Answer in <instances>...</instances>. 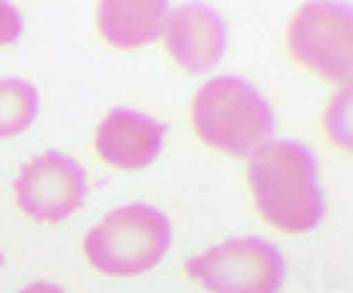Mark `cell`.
<instances>
[{"mask_svg": "<svg viewBox=\"0 0 353 293\" xmlns=\"http://www.w3.org/2000/svg\"><path fill=\"white\" fill-rule=\"evenodd\" d=\"M248 188L258 216L279 233H307L325 216L314 156L297 141H269L248 163Z\"/></svg>", "mask_w": 353, "mask_h": 293, "instance_id": "cell-1", "label": "cell"}, {"mask_svg": "<svg viewBox=\"0 0 353 293\" xmlns=\"http://www.w3.org/2000/svg\"><path fill=\"white\" fill-rule=\"evenodd\" d=\"M191 124L198 138L226 156H254L272 138V110L244 78L205 81L191 99Z\"/></svg>", "mask_w": 353, "mask_h": 293, "instance_id": "cell-2", "label": "cell"}, {"mask_svg": "<svg viewBox=\"0 0 353 293\" xmlns=\"http://www.w3.org/2000/svg\"><path fill=\"white\" fill-rule=\"evenodd\" d=\"M170 251V223L149 205H124L85 233V258L103 276H141Z\"/></svg>", "mask_w": 353, "mask_h": 293, "instance_id": "cell-3", "label": "cell"}, {"mask_svg": "<svg viewBox=\"0 0 353 293\" xmlns=\"http://www.w3.org/2000/svg\"><path fill=\"white\" fill-rule=\"evenodd\" d=\"M293 61L332 85L353 78V11L346 4H304L286 25Z\"/></svg>", "mask_w": 353, "mask_h": 293, "instance_id": "cell-4", "label": "cell"}, {"mask_svg": "<svg viewBox=\"0 0 353 293\" xmlns=\"http://www.w3.org/2000/svg\"><path fill=\"white\" fill-rule=\"evenodd\" d=\"M184 272L209 293H276L283 254L258 237H241L188 258Z\"/></svg>", "mask_w": 353, "mask_h": 293, "instance_id": "cell-5", "label": "cell"}, {"mask_svg": "<svg viewBox=\"0 0 353 293\" xmlns=\"http://www.w3.org/2000/svg\"><path fill=\"white\" fill-rule=\"evenodd\" d=\"M14 201L36 223H61L85 201V173L71 156L43 152L14 181Z\"/></svg>", "mask_w": 353, "mask_h": 293, "instance_id": "cell-6", "label": "cell"}, {"mask_svg": "<svg viewBox=\"0 0 353 293\" xmlns=\"http://www.w3.org/2000/svg\"><path fill=\"white\" fill-rule=\"evenodd\" d=\"M163 39L176 68H184L188 74H201L219 64V57L226 50V25L212 8L184 4L166 14Z\"/></svg>", "mask_w": 353, "mask_h": 293, "instance_id": "cell-7", "label": "cell"}, {"mask_svg": "<svg viewBox=\"0 0 353 293\" xmlns=\"http://www.w3.org/2000/svg\"><path fill=\"white\" fill-rule=\"evenodd\" d=\"M163 124L138 110H110L96 128V156L113 170H145L163 149Z\"/></svg>", "mask_w": 353, "mask_h": 293, "instance_id": "cell-8", "label": "cell"}, {"mask_svg": "<svg viewBox=\"0 0 353 293\" xmlns=\"http://www.w3.org/2000/svg\"><path fill=\"white\" fill-rule=\"evenodd\" d=\"M170 8L163 0H103L96 8L99 32L117 50H138L163 36Z\"/></svg>", "mask_w": 353, "mask_h": 293, "instance_id": "cell-9", "label": "cell"}, {"mask_svg": "<svg viewBox=\"0 0 353 293\" xmlns=\"http://www.w3.org/2000/svg\"><path fill=\"white\" fill-rule=\"evenodd\" d=\"M39 113V96L21 78H0V138L21 134Z\"/></svg>", "mask_w": 353, "mask_h": 293, "instance_id": "cell-10", "label": "cell"}, {"mask_svg": "<svg viewBox=\"0 0 353 293\" xmlns=\"http://www.w3.org/2000/svg\"><path fill=\"white\" fill-rule=\"evenodd\" d=\"M21 36V14L14 4H0V46H8Z\"/></svg>", "mask_w": 353, "mask_h": 293, "instance_id": "cell-11", "label": "cell"}, {"mask_svg": "<svg viewBox=\"0 0 353 293\" xmlns=\"http://www.w3.org/2000/svg\"><path fill=\"white\" fill-rule=\"evenodd\" d=\"M21 293H64L61 286H53V283H28Z\"/></svg>", "mask_w": 353, "mask_h": 293, "instance_id": "cell-12", "label": "cell"}]
</instances>
